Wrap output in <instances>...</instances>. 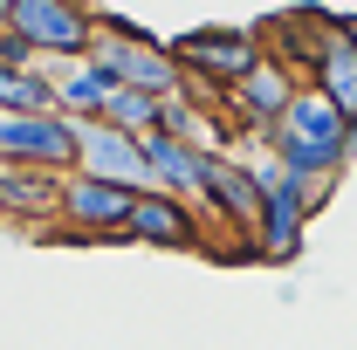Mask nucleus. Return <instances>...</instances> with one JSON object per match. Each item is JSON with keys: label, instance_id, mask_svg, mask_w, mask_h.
I'll return each instance as SVG.
<instances>
[{"label": "nucleus", "instance_id": "nucleus-7", "mask_svg": "<svg viewBox=\"0 0 357 350\" xmlns=\"http://www.w3.org/2000/svg\"><path fill=\"white\" fill-rule=\"evenodd\" d=\"M199 213L213 220L220 234H234L241 248H255V227H261V178H255V158L213 151V158H206V192H199Z\"/></svg>", "mask_w": 357, "mask_h": 350}, {"label": "nucleus", "instance_id": "nucleus-14", "mask_svg": "<svg viewBox=\"0 0 357 350\" xmlns=\"http://www.w3.org/2000/svg\"><path fill=\"white\" fill-rule=\"evenodd\" d=\"M310 89H323L344 117L357 124V42L344 35V14H337V28H330V42L316 48V62H310Z\"/></svg>", "mask_w": 357, "mask_h": 350}, {"label": "nucleus", "instance_id": "nucleus-17", "mask_svg": "<svg viewBox=\"0 0 357 350\" xmlns=\"http://www.w3.org/2000/svg\"><path fill=\"white\" fill-rule=\"evenodd\" d=\"M14 7H21V0H0V28H7V21H14Z\"/></svg>", "mask_w": 357, "mask_h": 350}, {"label": "nucleus", "instance_id": "nucleus-19", "mask_svg": "<svg viewBox=\"0 0 357 350\" xmlns=\"http://www.w3.org/2000/svg\"><path fill=\"white\" fill-rule=\"evenodd\" d=\"M344 35H351V42H357V14H344Z\"/></svg>", "mask_w": 357, "mask_h": 350}, {"label": "nucleus", "instance_id": "nucleus-12", "mask_svg": "<svg viewBox=\"0 0 357 350\" xmlns=\"http://www.w3.org/2000/svg\"><path fill=\"white\" fill-rule=\"evenodd\" d=\"M48 76H55V110L76 117V124H96V117L110 110V96H117V76H110L96 55H83V62H55Z\"/></svg>", "mask_w": 357, "mask_h": 350}, {"label": "nucleus", "instance_id": "nucleus-6", "mask_svg": "<svg viewBox=\"0 0 357 350\" xmlns=\"http://www.w3.org/2000/svg\"><path fill=\"white\" fill-rule=\"evenodd\" d=\"M7 28H21L48 55V69H55V62H83L89 48H96L103 14H89V0H21Z\"/></svg>", "mask_w": 357, "mask_h": 350}, {"label": "nucleus", "instance_id": "nucleus-4", "mask_svg": "<svg viewBox=\"0 0 357 350\" xmlns=\"http://www.w3.org/2000/svg\"><path fill=\"white\" fill-rule=\"evenodd\" d=\"M83 124L62 110H0V158L7 165H42V172H76Z\"/></svg>", "mask_w": 357, "mask_h": 350}, {"label": "nucleus", "instance_id": "nucleus-2", "mask_svg": "<svg viewBox=\"0 0 357 350\" xmlns=\"http://www.w3.org/2000/svg\"><path fill=\"white\" fill-rule=\"evenodd\" d=\"M165 42H172V55H178V69H185V83H192V96H206V103H220L248 69H261V62H268L261 28H192V35H165Z\"/></svg>", "mask_w": 357, "mask_h": 350}, {"label": "nucleus", "instance_id": "nucleus-10", "mask_svg": "<svg viewBox=\"0 0 357 350\" xmlns=\"http://www.w3.org/2000/svg\"><path fill=\"white\" fill-rule=\"evenodd\" d=\"M76 172L89 178H117L131 192H151V165H144V137L117 131V124H83V151H76Z\"/></svg>", "mask_w": 357, "mask_h": 350}, {"label": "nucleus", "instance_id": "nucleus-9", "mask_svg": "<svg viewBox=\"0 0 357 350\" xmlns=\"http://www.w3.org/2000/svg\"><path fill=\"white\" fill-rule=\"evenodd\" d=\"M206 227H213V220L199 213L192 199H178V192H158V185H151V192H137L124 241L158 248V254H192V248H206Z\"/></svg>", "mask_w": 357, "mask_h": 350}, {"label": "nucleus", "instance_id": "nucleus-3", "mask_svg": "<svg viewBox=\"0 0 357 350\" xmlns=\"http://www.w3.org/2000/svg\"><path fill=\"white\" fill-rule=\"evenodd\" d=\"M110 76H117V89H144V96H185V69H178V55L165 35H151V28H137V21H103V35H96V48H89Z\"/></svg>", "mask_w": 357, "mask_h": 350}, {"label": "nucleus", "instance_id": "nucleus-18", "mask_svg": "<svg viewBox=\"0 0 357 350\" xmlns=\"http://www.w3.org/2000/svg\"><path fill=\"white\" fill-rule=\"evenodd\" d=\"M7 89H14V69H0V103H7Z\"/></svg>", "mask_w": 357, "mask_h": 350}, {"label": "nucleus", "instance_id": "nucleus-13", "mask_svg": "<svg viewBox=\"0 0 357 350\" xmlns=\"http://www.w3.org/2000/svg\"><path fill=\"white\" fill-rule=\"evenodd\" d=\"M62 178L42 165H7L0 158V213L7 220H62Z\"/></svg>", "mask_w": 357, "mask_h": 350}, {"label": "nucleus", "instance_id": "nucleus-5", "mask_svg": "<svg viewBox=\"0 0 357 350\" xmlns=\"http://www.w3.org/2000/svg\"><path fill=\"white\" fill-rule=\"evenodd\" d=\"M131 206H137L131 185L69 172V178H62V220H55V234H69V241H124Z\"/></svg>", "mask_w": 357, "mask_h": 350}, {"label": "nucleus", "instance_id": "nucleus-16", "mask_svg": "<svg viewBox=\"0 0 357 350\" xmlns=\"http://www.w3.org/2000/svg\"><path fill=\"white\" fill-rule=\"evenodd\" d=\"M0 69H14V76H28V69H48V55L21 28H0Z\"/></svg>", "mask_w": 357, "mask_h": 350}, {"label": "nucleus", "instance_id": "nucleus-1", "mask_svg": "<svg viewBox=\"0 0 357 350\" xmlns=\"http://www.w3.org/2000/svg\"><path fill=\"white\" fill-rule=\"evenodd\" d=\"M255 178H261V227H255V261H303V234H310V220L323 213V185H310V178H296L282 158H255Z\"/></svg>", "mask_w": 357, "mask_h": 350}, {"label": "nucleus", "instance_id": "nucleus-8", "mask_svg": "<svg viewBox=\"0 0 357 350\" xmlns=\"http://www.w3.org/2000/svg\"><path fill=\"white\" fill-rule=\"evenodd\" d=\"M296 89H303V76H296L282 55H268L261 69H248V76H241V83L220 96V110H227V124H234L241 137H255V144H261V137L275 131L282 117H289Z\"/></svg>", "mask_w": 357, "mask_h": 350}, {"label": "nucleus", "instance_id": "nucleus-11", "mask_svg": "<svg viewBox=\"0 0 357 350\" xmlns=\"http://www.w3.org/2000/svg\"><path fill=\"white\" fill-rule=\"evenodd\" d=\"M206 158H213V151H199V144H185V137H172V131H151V137H144L151 185L192 199V206H199V192H206Z\"/></svg>", "mask_w": 357, "mask_h": 350}, {"label": "nucleus", "instance_id": "nucleus-15", "mask_svg": "<svg viewBox=\"0 0 357 350\" xmlns=\"http://www.w3.org/2000/svg\"><path fill=\"white\" fill-rule=\"evenodd\" d=\"M158 117H165V96H144V89H117L110 110H103V124H117V131H131V137H151Z\"/></svg>", "mask_w": 357, "mask_h": 350}]
</instances>
